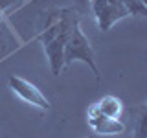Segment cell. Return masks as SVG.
Returning a JSON list of instances; mask_svg holds the SVG:
<instances>
[{
  "label": "cell",
  "instance_id": "5",
  "mask_svg": "<svg viewBox=\"0 0 147 138\" xmlns=\"http://www.w3.org/2000/svg\"><path fill=\"white\" fill-rule=\"evenodd\" d=\"M86 122H88L90 129L98 135L103 136H114V135H121L125 131V125H123L121 120H114V118H107L98 110L96 103L92 105L86 112Z\"/></svg>",
  "mask_w": 147,
  "mask_h": 138
},
{
  "label": "cell",
  "instance_id": "8",
  "mask_svg": "<svg viewBox=\"0 0 147 138\" xmlns=\"http://www.w3.org/2000/svg\"><path fill=\"white\" fill-rule=\"evenodd\" d=\"M136 138H147L145 135V109H142L140 116L136 122Z\"/></svg>",
  "mask_w": 147,
  "mask_h": 138
},
{
  "label": "cell",
  "instance_id": "3",
  "mask_svg": "<svg viewBox=\"0 0 147 138\" xmlns=\"http://www.w3.org/2000/svg\"><path fill=\"white\" fill-rule=\"evenodd\" d=\"M101 31H109L118 20L129 17L121 0H88Z\"/></svg>",
  "mask_w": 147,
  "mask_h": 138
},
{
  "label": "cell",
  "instance_id": "7",
  "mask_svg": "<svg viewBox=\"0 0 147 138\" xmlns=\"http://www.w3.org/2000/svg\"><path fill=\"white\" fill-rule=\"evenodd\" d=\"M121 2H123L129 15L147 17V4H144L142 0H121Z\"/></svg>",
  "mask_w": 147,
  "mask_h": 138
},
{
  "label": "cell",
  "instance_id": "9",
  "mask_svg": "<svg viewBox=\"0 0 147 138\" xmlns=\"http://www.w3.org/2000/svg\"><path fill=\"white\" fill-rule=\"evenodd\" d=\"M20 0H0V11L2 13H7L9 9H13Z\"/></svg>",
  "mask_w": 147,
  "mask_h": 138
},
{
  "label": "cell",
  "instance_id": "2",
  "mask_svg": "<svg viewBox=\"0 0 147 138\" xmlns=\"http://www.w3.org/2000/svg\"><path fill=\"white\" fill-rule=\"evenodd\" d=\"M74 61H83L90 66V70L94 72L96 79H99V68L96 64V57H94V50L90 46V41L85 37L79 20L74 22L70 33H68L66 44H64V68L70 66Z\"/></svg>",
  "mask_w": 147,
  "mask_h": 138
},
{
  "label": "cell",
  "instance_id": "10",
  "mask_svg": "<svg viewBox=\"0 0 147 138\" xmlns=\"http://www.w3.org/2000/svg\"><path fill=\"white\" fill-rule=\"evenodd\" d=\"M2 15H4V13H2V11H0V20H2Z\"/></svg>",
  "mask_w": 147,
  "mask_h": 138
},
{
  "label": "cell",
  "instance_id": "1",
  "mask_svg": "<svg viewBox=\"0 0 147 138\" xmlns=\"http://www.w3.org/2000/svg\"><path fill=\"white\" fill-rule=\"evenodd\" d=\"M74 22H77L76 13L63 9L46 26L44 33L39 37V41L44 46V53L48 57V63H50L53 76H59L61 70L64 68V44H66L68 33H70Z\"/></svg>",
  "mask_w": 147,
  "mask_h": 138
},
{
  "label": "cell",
  "instance_id": "4",
  "mask_svg": "<svg viewBox=\"0 0 147 138\" xmlns=\"http://www.w3.org/2000/svg\"><path fill=\"white\" fill-rule=\"evenodd\" d=\"M9 89H11L15 94L20 98L24 103L28 105H33V107L40 109V110H50V101L48 98L40 92V89L37 85H33L31 81L24 79V77H18V76H9Z\"/></svg>",
  "mask_w": 147,
  "mask_h": 138
},
{
  "label": "cell",
  "instance_id": "6",
  "mask_svg": "<svg viewBox=\"0 0 147 138\" xmlns=\"http://www.w3.org/2000/svg\"><path fill=\"white\" fill-rule=\"evenodd\" d=\"M96 107L103 116L107 118H114V120H121L123 116V110H125V105H123V101L118 98V96H112V94H107L103 96L98 103H96Z\"/></svg>",
  "mask_w": 147,
  "mask_h": 138
},
{
  "label": "cell",
  "instance_id": "11",
  "mask_svg": "<svg viewBox=\"0 0 147 138\" xmlns=\"http://www.w3.org/2000/svg\"><path fill=\"white\" fill-rule=\"evenodd\" d=\"M142 2H144V4H147V0H142Z\"/></svg>",
  "mask_w": 147,
  "mask_h": 138
}]
</instances>
